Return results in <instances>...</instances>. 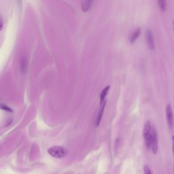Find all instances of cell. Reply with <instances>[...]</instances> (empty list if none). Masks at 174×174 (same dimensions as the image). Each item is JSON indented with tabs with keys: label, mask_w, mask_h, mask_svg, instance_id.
<instances>
[{
	"label": "cell",
	"mask_w": 174,
	"mask_h": 174,
	"mask_svg": "<svg viewBox=\"0 0 174 174\" xmlns=\"http://www.w3.org/2000/svg\"><path fill=\"white\" fill-rule=\"evenodd\" d=\"M143 136L146 146L148 149H151L152 137V125L149 121L146 122L143 129Z\"/></svg>",
	"instance_id": "obj_1"
},
{
	"label": "cell",
	"mask_w": 174,
	"mask_h": 174,
	"mask_svg": "<svg viewBox=\"0 0 174 174\" xmlns=\"http://www.w3.org/2000/svg\"><path fill=\"white\" fill-rule=\"evenodd\" d=\"M48 153L51 156L55 158H63L66 155V151L64 147L62 146H54L49 148Z\"/></svg>",
	"instance_id": "obj_2"
},
{
	"label": "cell",
	"mask_w": 174,
	"mask_h": 174,
	"mask_svg": "<svg viewBox=\"0 0 174 174\" xmlns=\"http://www.w3.org/2000/svg\"><path fill=\"white\" fill-rule=\"evenodd\" d=\"M166 118L167 121V124L170 129H172L174 126V116L173 111L172 107L170 103L167 104L165 108Z\"/></svg>",
	"instance_id": "obj_3"
},
{
	"label": "cell",
	"mask_w": 174,
	"mask_h": 174,
	"mask_svg": "<svg viewBox=\"0 0 174 174\" xmlns=\"http://www.w3.org/2000/svg\"><path fill=\"white\" fill-rule=\"evenodd\" d=\"M151 148L154 154H156L158 152V138L156 130L154 126H152V137Z\"/></svg>",
	"instance_id": "obj_4"
},
{
	"label": "cell",
	"mask_w": 174,
	"mask_h": 174,
	"mask_svg": "<svg viewBox=\"0 0 174 174\" xmlns=\"http://www.w3.org/2000/svg\"><path fill=\"white\" fill-rule=\"evenodd\" d=\"M146 40L148 46L150 50H154L155 48V43L153 33L151 30H148L146 32Z\"/></svg>",
	"instance_id": "obj_5"
},
{
	"label": "cell",
	"mask_w": 174,
	"mask_h": 174,
	"mask_svg": "<svg viewBox=\"0 0 174 174\" xmlns=\"http://www.w3.org/2000/svg\"><path fill=\"white\" fill-rule=\"evenodd\" d=\"M141 31L142 30L141 28L138 27L137 28L135 29V30L130 34L129 37V41L131 44H133L137 41V39L141 35Z\"/></svg>",
	"instance_id": "obj_6"
},
{
	"label": "cell",
	"mask_w": 174,
	"mask_h": 174,
	"mask_svg": "<svg viewBox=\"0 0 174 174\" xmlns=\"http://www.w3.org/2000/svg\"><path fill=\"white\" fill-rule=\"evenodd\" d=\"M93 3V1L91 0H85L82 1L81 2V9L84 12L88 11L92 5V4Z\"/></svg>",
	"instance_id": "obj_7"
},
{
	"label": "cell",
	"mask_w": 174,
	"mask_h": 174,
	"mask_svg": "<svg viewBox=\"0 0 174 174\" xmlns=\"http://www.w3.org/2000/svg\"><path fill=\"white\" fill-rule=\"evenodd\" d=\"M106 101L104 102V103L102 104V106L101 107L100 109L99 110L98 114V116L97 117L96 122V125L97 126H99V125L100 124V121L102 119V116H103V114H104V109L106 106Z\"/></svg>",
	"instance_id": "obj_8"
},
{
	"label": "cell",
	"mask_w": 174,
	"mask_h": 174,
	"mask_svg": "<svg viewBox=\"0 0 174 174\" xmlns=\"http://www.w3.org/2000/svg\"><path fill=\"white\" fill-rule=\"evenodd\" d=\"M109 88H110V86H107L106 87H105L101 92L100 95V105H102V104L104 103V99L106 98V96L107 95V92L109 91Z\"/></svg>",
	"instance_id": "obj_9"
},
{
	"label": "cell",
	"mask_w": 174,
	"mask_h": 174,
	"mask_svg": "<svg viewBox=\"0 0 174 174\" xmlns=\"http://www.w3.org/2000/svg\"><path fill=\"white\" fill-rule=\"evenodd\" d=\"M158 2V6L159 9L162 13H165L167 8V4L165 0H159Z\"/></svg>",
	"instance_id": "obj_10"
},
{
	"label": "cell",
	"mask_w": 174,
	"mask_h": 174,
	"mask_svg": "<svg viewBox=\"0 0 174 174\" xmlns=\"http://www.w3.org/2000/svg\"><path fill=\"white\" fill-rule=\"evenodd\" d=\"M21 71L23 73H25L28 69V62L26 58H23L21 60Z\"/></svg>",
	"instance_id": "obj_11"
},
{
	"label": "cell",
	"mask_w": 174,
	"mask_h": 174,
	"mask_svg": "<svg viewBox=\"0 0 174 174\" xmlns=\"http://www.w3.org/2000/svg\"><path fill=\"white\" fill-rule=\"evenodd\" d=\"M0 109H3V110H6L8 112H12L13 111L10 108H9V107L7 106L6 105H4V104H0Z\"/></svg>",
	"instance_id": "obj_12"
},
{
	"label": "cell",
	"mask_w": 174,
	"mask_h": 174,
	"mask_svg": "<svg viewBox=\"0 0 174 174\" xmlns=\"http://www.w3.org/2000/svg\"><path fill=\"white\" fill-rule=\"evenodd\" d=\"M144 172L145 174H152L151 170L147 164H145L144 167Z\"/></svg>",
	"instance_id": "obj_13"
},
{
	"label": "cell",
	"mask_w": 174,
	"mask_h": 174,
	"mask_svg": "<svg viewBox=\"0 0 174 174\" xmlns=\"http://www.w3.org/2000/svg\"><path fill=\"white\" fill-rule=\"evenodd\" d=\"M3 27V21L2 18L0 16V30H2Z\"/></svg>",
	"instance_id": "obj_14"
},
{
	"label": "cell",
	"mask_w": 174,
	"mask_h": 174,
	"mask_svg": "<svg viewBox=\"0 0 174 174\" xmlns=\"http://www.w3.org/2000/svg\"><path fill=\"white\" fill-rule=\"evenodd\" d=\"M172 148H173V152L174 153V135L172 136Z\"/></svg>",
	"instance_id": "obj_15"
}]
</instances>
